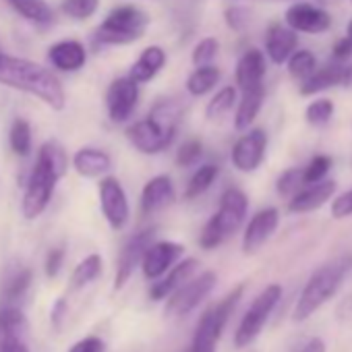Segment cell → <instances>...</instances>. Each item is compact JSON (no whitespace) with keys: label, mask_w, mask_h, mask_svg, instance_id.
<instances>
[{"label":"cell","mask_w":352,"mask_h":352,"mask_svg":"<svg viewBox=\"0 0 352 352\" xmlns=\"http://www.w3.org/2000/svg\"><path fill=\"white\" fill-rule=\"evenodd\" d=\"M65 263V249L63 247H54L48 251L46 255V263H44V272L48 278H56L60 274V267Z\"/></svg>","instance_id":"44"},{"label":"cell","mask_w":352,"mask_h":352,"mask_svg":"<svg viewBox=\"0 0 352 352\" xmlns=\"http://www.w3.org/2000/svg\"><path fill=\"white\" fill-rule=\"evenodd\" d=\"M185 352H197V350H193V348H191V346H189V348H187V350H185Z\"/></svg>","instance_id":"53"},{"label":"cell","mask_w":352,"mask_h":352,"mask_svg":"<svg viewBox=\"0 0 352 352\" xmlns=\"http://www.w3.org/2000/svg\"><path fill=\"white\" fill-rule=\"evenodd\" d=\"M32 124L25 120V118H15L13 124H11V131H9V143H11V149L21 155V157H28L32 153Z\"/></svg>","instance_id":"34"},{"label":"cell","mask_w":352,"mask_h":352,"mask_svg":"<svg viewBox=\"0 0 352 352\" xmlns=\"http://www.w3.org/2000/svg\"><path fill=\"white\" fill-rule=\"evenodd\" d=\"M28 317L15 305H5L0 309V348L15 342H25L28 338Z\"/></svg>","instance_id":"24"},{"label":"cell","mask_w":352,"mask_h":352,"mask_svg":"<svg viewBox=\"0 0 352 352\" xmlns=\"http://www.w3.org/2000/svg\"><path fill=\"white\" fill-rule=\"evenodd\" d=\"M222 79V71L216 65H204V67H195V71L189 75L187 79V91L193 98H201L206 94H210L218 81Z\"/></svg>","instance_id":"29"},{"label":"cell","mask_w":352,"mask_h":352,"mask_svg":"<svg viewBox=\"0 0 352 352\" xmlns=\"http://www.w3.org/2000/svg\"><path fill=\"white\" fill-rule=\"evenodd\" d=\"M199 270V261L195 257L183 259L181 263H174L164 276L157 278V282L151 286L149 290V298L151 300H166L172 292L179 290L187 280H191L195 276V272Z\"/></svg>","instance_id":"18"},{"label":"cell","mask_w":352,"mask_h":352,"mask_svg":"<svg viewBox=\"0 0 352 352\" xmlns=\"http://www.w3.org/2000/svg\"><path fill=\"white\" fill-rule=\"evenodd\" d=\"M0 83L42 100L52 110H63L67 106V94L60 79L34 60L0 52Z\"/></svg>","instance_id":"2"},{"label":"cell","mask_w":352,"mask_h":352,"mask_svg":"<svg viewBox=\"0 0 352 352\" xmlns=\"http://www.w3.org/2000/svg\"><path fill=\"white\" fill-rule=\"evenodd\" d=\"M329 170H331V157L329 155H323V153L315 155L302 168V185H313V183L323 181Z\"/></svg>","instance_id":"38"},{"label":"cell","mask_w":352,"mask_h":352,"mask_svg":"<svg viewBox=\"0 0 352 352\" xmlns=\"http://www.w3.org/2000/svg\"><path fill=\"white\" fill-rule=\"evenodd\" d=\"M218 276L214 272H204L197 278L187 280L179 290L172 292L166 300V315L170 317H185L195 311L216 288Z\"/></svg>","instance_id":"9"},{"label":"cell","mask_w":352,"mask_h":352,"mask_svg":"<svg viewBox=\"0 0 352 352\" xmlns=\"http://www.w3.org/2000/svg\"><path fill=\"white\" fill-rule=\"evenodd\" d=\"M286 67H288L290 77L305 81L317 69V58L311 50H294L290 54V58L286 60Z\"/></svg>","instance_id":"35"},{"label":"cell","mask_w":352,"mask_h":352,"mask_svg":"<svg viewBox=\"0 0 352 352\" xmlns=\"http://www.w3.org/2000/svg\"><path fill=\"white\" fill-rule=\"evenodd\" d=\"M296 32L282 23H272L265 34V54L274 65H286L290 54L296 50Z\"/></svg>","instance_id":"20"},{"label":"cell","mask_w":352,"mask_h":352,"mask_svg":"<svg viewBox=\"0 0 352 352\" xmlns=\"http://www.w3.org/2000/svg\"><path fill=\"white\" fill-rule=\"evenodd\" d=\"M67 170H69V155L65 147L56 139L46 141L38 151V160L32 168V174L23 191L21 212L25 220H36L46 212L54 195L56 183L67 174Z\"/></svg>","instance_id":"1"},{"label":"cell","mask_w":352,"mask_h":352,"mask_svg":"<svg viewBox=\"0 0 352 352\" xmlns=\"http://www.w3.org/2000/svg\"><path fill=\"white\" fill-rule=\"evenodd\" d=\"M302 187V168H288L280 174L276 189L282 197H292Z\"/></svg>","instance_id":"41"},{"label":"cell","mask_w":352,"mask_h":352,"mask_svg":"<svg viewBox=\"0 0 352 352\" xmlns=\"http://www.w3.org/2000/svg\"><path fill=\"white\" fill-rule=\"evenodd\" d=\"M338 185L331 179H323L319 183L313 185H302L288 201V212L290 214H309L319 210L321 206H325L333 193H336Z\"/></svg>","instance_id":"17"},{"label":"cell","mask_w":352,"mask_h":352,"mask_svg":"<svg viewBox=\"0 0 352 352\" xmlns=\"http://www.w3.org/2000/svg\"><path fill=\"white\" fill-rule=\"evenodd\" d=\"M166 60H168V56H166V50L162 46H147L139 54V58L133 63V67L129 71V77L133 81H137L139 85L147 83L164 69Z\"/></svg>","instance_id":"26"},{"label":"cell","mask_w":352,"mask_h":352,"mask_svg":"<svg viewBox=\"0 0 352 352\" xmlns=\"http://www.w3.org/2000/svg\"><path fill=\"white\" fill-rule=\"evenodd\" d=\"M73 168L85 179H96L112 170V157L108 151L98 147H81L73 155Z\"/></svg>","instance_id":"23"},{"label":"cell","mask_w":352,"mask_h":352,"mask_svg":"<svg viewBox=\"0 0 352 352\" xmlns=\"http://www.w3.org/2000/svg\"><path fill=\"white\" fill-rule=\"evenodd\" d=\"M239 102V89L234 85H226L222 87L208 104L206 108V116L208 120H220L222 116H226Z\"/></svg>","instance_id":"33"},{"label":"cell","mask_w":352,"mask_h":352,"mask_svg":"<svg viewBox=\"0 0 352 352\" xmlns=\"http://www.w3.org/2000/svg\"><path fill=\"white\" fill-rule=\"evenodd\" d=\"M183 253H185V247L174 241H153L141 259L143 276L147 280H157L181 259Z\"/></svg>","instance_id":"14"},{"label":"cell","mask_w":352,"mask_h":352,"mask_svg":"<svg viewBox=\"0 0 352 352\" xmlns=\"http://www.w3.org/2000/svg\"><path fill=\"white\" fill-rule=\"evenodd\" d=\"M226 23L232 32H245L251 23V11L245 7H230L226 11Z\"/></svg>","instance_id":"42"},{"label":"cell","mask_w":352,"mask_h":352,"mask_svg":"<svg viewBox=\"0 0 352 352\" xmlns=\"http://www.w3.org/2000/svg\"><path fill=\"white\" fill-rule=\"evenodd\" d=\"M7 5L30 23L50 25L54 21V11L46 0H7Z\"/></svg>","instance_id":"28"},{"label":"cell","mask_w":352,"mask_h":352,"mask_svg":"<svg viewBox=\"0 0 352 352\" xmlns=\"http://www.w3.org/2000/svg\"><path fill=\"white\" fill-rule=\"evenodd\" d=\"M342 85L352 89V67H346V73H344V79H342Z\"/></svg>","instance_id":"50"},{"label":"cell","mask_w":352,"mask_h":352,"mask_svg":"<svg viewBox=\"0 0 352 352\" xmlns=\"http://www.w3.org/2000/svg\"><path fill=\"white\" fill-rule=\"evenodd\" d=\"M245 292V284H239L236 288H232L222 300H218L216 305H212L210 309H206V313L201 315L193 340H191V348L197 352H216L218 342L224 333V327L230 319V315L234 313L236 305L241 302Z\"/></svg>","instance_id":"7"},{"label":"cell","mask_w":352,"mask_h":352,"mask_svg":"<svg viewBox=\"0 0 352 352\" xmlns=\"http://www.w3.org/2000/svg\"><path fill=\"white\" fill-rule=\"evenodd\" d=\"M329 212H331V218H336V220L350 218V216H352V189L346 191V193H342V195H338V197L331 201Z\"/></svg>","instance_id":"43"},{"label":"cell","mask_w":352,"mask_h":352,"mask_svg":"<svg viewBox=\"0 0 352 352\" xmlns=\"http://www.w3.org/2000/svg\"><path fill=\"white\" fill-rule=\"evenodd\" d=\"M346 38H348V42L352 44V19H350V23L346 25Z\"/></svg>","instance_id":"52"},{"label":"cell","mask_w":352,"mask_h":352,"mask_svg":"<svg viewBox=\"0 0 352 352\" xmlns=\"http://www.w3.org/2000/svg\"><path fill=\"white\" fill-rule=\"evenodd\" d=\"M286 25L296 34H323L331 25V17L325 9L311 3H296L286 9Z\"/></svg>","instance_id":"15"},{"label":"cell","mask_w":352,"mask_h":352,"mask_svg":"<svg viewBox=\"0 0 352 352\" xmlns=\"http://www.w3.org/2000/svg\"><path fill=\"white\" fill-rule=\"evenodd\" d=\"M218 174H220V168H218L216 164H204V166H199V168L193 172V176L189 179V183H187L185 199L191 201V199L201 197V195L216 183Z\"/></svg>","instance_id":"31"},{"label":"cell","mask_w":352,"mask_h":352,"mask_svg":"<svg viewBox=\"0 0 352 352\" xmlns=\"http://www.w3.org/2000/svg\"><path fill=\"white\" fill-rule=\"evenodd\" d=\"M149 17L135 5L112 9L96 30V42L102 46H126L145 36Z\"/></svg>","instance_id":"6"},{"label":"cell","mask_w":352,"mask_h":352,"mask_svg":"<svg viewBox=\"0 0 352 352\" xmlns=\"http://www.w3.org/2000/svg\"><path fill=\"white\" fill-rule=\"evenodd\" d=\"M280 226V212L276 208H263L259 210L247 224L243 234V253L253 255L257 253L278 230Z\"/></svg>","instance_id":"16"},{"label":"cell","mask_w":352,"mask_h":352,"mask_svg":"<svg viewBox=\"0 0 352 352\" xmlns=\"http://www.w3.org/2000/svg\"><path fill=\"white\" fill-rule=\"evenodd\" d=\"M98 7H100V0H63V13L75 21H83V19H89L98 13Z\"/></svg>","instance_id":"37"},{"label":"cell","mask_w":352,"mask_h":352,"mask_svg":"<svg viewBox=\"0 0 352 352\" xmlns=\"http://www.w3.org/2000/svg\"><path fill=\"white\" fill-rule=\"evenodd\" d=\"M48 60L58 71L75 73V71L85 67L87 52H85V46L81 42H77V40H63V42H56L54 46H50Z\"/></svg>","instance_id":"22"},{"label":"cell","mask_w":352,"mask_h":352,"mask_svg":"<svg viewBox=\"0 0 352 352\" xmlns=\"http://www.w3.org/2000/svg\"><path fill=\"white\" fill-rule=\"evenodd\" d=\"M220 52V42L216 38H204L195 44L193 48V54H191V60L195 67H204V65H214L216 56Z\"/></svg>","instance_id":"39"},{"label":"cell","mask_w":352,"mask_h":352,"mask_svg":"<svg viewBox=\"0 0 352 352\" xmlns=\"http://www.w3.org/2000/svg\"><path fill=\"white\" fill-rule=\"evenodd\" d=\"M100 274H102V257L98 253L87 255L77 263V267L71 274V290H81L89 286L100 278Z\"/></svg>","instance_id":"32"},{"label":"cell","mask_w":352,"mask_h":352,"mask_svg":"<svg viewBox=\"0 0 352 352\" xmlns=\"http://www.w3.org/2000/svg\"><path fill=\"white\" fill-rule=\"evenodd\" d=\"M69 352H106V344L98 336H87L81 338Z\"/></svg>","instance_id":"45"},{"label":"cell","mask_w":352,"mask_h":352,"mask_svg":"<svg viewBox=\"0 0 352 352\" xmlns=\"http://www.w3.org/2000/svg\"><path fill=\"white\" fill-rule=\"evenodd\" d=\"M181 116L183 106L179 102L162 100L151 108V112L145 118L129 124L124 135L137 151L153 155L170 147V143L176 137V131H179Z\"/></svg>","instance_id":"3"},{"label":"cell","mask_w":352,"mask_h":352,"mask_svg":"<svg viewBox=\"0 0 352 352\" xmlns=\"http://www.w3.org/2000/svg\"><path fill=\"white\" fill-rule=\"evenodd\" d=\"M333 60H340V63H344L346 58H350L352 56V44L348 42V38H342V40H338L336 42V46H333Z\"/></svg>","instance_id":"46"},{"label":"cell","mask_w":352,"mask_h":352,"mask_svg":"<svg viewBox=\"0 0 352 352\" xmlns=\"http://www.w3.org/2000/svg\"><path fill=\"white\" fill-rule=\"evenodd\" d=\"M296 352H327V348H325V342L319 336H313L307 342H302V346H298Z\"/></svg>","instance_id":"47"},{"label":"cell","mask_w":352,"mask_h":352,"mask_svg":"<svg viewBox=\"0 0 352 352\" xmlns=\"http://www.w3.org/2000/svg\"><path fill=\"white\" fill-rule=\"evenodd\" d=\"M350 272H352V253L333 257L327 263L319 265L311 274V278L307 280V284L302 286L296 298V305L292 309V321L300 323L307 321L311 315H315L340 290V286L344 284Z\"/></svg>","instance_id":"4"},{"label":"cell","mask_w":352,"mask_h":352,"mask_svg":"<svg viewBox=\"0 0 352 352\" xmlns=\"http://www.w3.org/2000/svg\"><path fill=\"white\" fill-rule=\"evenodd\" d=\"M265 98V87L263 83L251 89H245L241 100L236 102V114H234V129L236 131H247L255 122Z\"/></svg>","instance_id":"27"},{"label":"cell","mask_w":352,"mask_h":352,"mask_svg":"<svg viewBox=\"0 0 352 352\" xmlns=\"http://www.w3.org/2000/svg\"><path fill=\"white\" fill-rule=\"evenodd\" d=\"M333 110H336V106H333L331 100L319 98V100H315V102H311V104L307 106L305 118H307V122H309L311 126H325V124L331 120Z\"/></svg>","instance_id":"36"},{"label":"cell","mask_w":352,"mask_h":352,"mask_svg":"<svg viewBox=\"0 0 352 352\" xmlns=\"http://www.w3.org/2000/svg\"><path fill=\"white\" fill-rule=\"evenodd\" d=\"M344 73H346V67L340 60H333L325 65L323 69H315L305 81H300V96H315L329 87L342 85Z\"/></svg>","instance_id":"25"},{"label":"cell","mask_w":352,"mask_h":352,"mask_svg":"<svg viewBox=\"0 0 352 352\" xmlns=\"http://www.w3.org/2000/svg\"><path fill=\"white\" fill-rule=\"evenodd\" d=\"M204 155V143L199 139H187L179 151H176V166L181 168H189V166H195Z\"/></svg>","instance_id":"40"},{"label":"cell","mask_w":352,"mask_h":352,"mask_svg":"<svg viewBox=\"0 0 352 352\" xmlns=\"http://www.w3.org/2000/svg\"><path fill=\"white\" fill-rule=\"evenodd\" d=\"M282 286L280 284H270L265 286L255 300L251 302V307L247 309V313L243 315L236 331H234V344L236 348H245L249 346L265 327L267 319L272 317V313L276 311V307L282 300Z\"/></svg>","instance_id":"8"},{"label":"cell","mask_w":352,"mask_h":352,"mask_svg":"<svg viewBox=\"0 0 352 352\" xmlns=\"http://www.w3.org/2000/svg\"><path fill=\"white\" fill-rule=\"evenodd\" d=\"M153 236H155V230L147 228V230H141L126 241V245L122 247L118 261H116V274H114V284H112L114 290L124 288L126 282L133 278L135 270L141 265V259H143L147 247L153 243Z\"/></svg>","instance_id":"13"},{"label":"cell","mask_w":352,"mask_h":352,"mask_svg":"<svg viewBox=\"0 0 352 352\" xmlns=\"http://www.w3.org/2000/svg\"><path fill=\"white\" fill-rule=\"evenodd\" d=\"M267 73V65H265V54L257 48L247 50L239 63H236V71H234V79H236V87L241 91L257 87L263 83V77Z\"/></svg>","instance_id":"21"},{"label":"cell","mask_w":352,"mask_h":352,"mask_svg":"<svg viewBox=\"0 0 352 352\" xmlns=\"http://www.w3.org/2000/svg\"><path fill=\"white\" fill-rule=\"evenodd\" d=\"M313 3L317 5V7H321V9H325V7H331V5H338L340 0H313Z\"/></svg>","instance_id":"51"},{"label":"cell","mask_w":352,"mask_h":352,"mask_svg":"<svg viewBox=\"0 0 352 352\" xmlns=\"http://www.w3.org/2000/svg\"><path fill=\"white\" fill-rule=\"evenodd\" d=\"M32 286V270L23 267V265H15L7 272L5 282H3V298L7 305H11L13 300L21 298L28 288Z\"/></svg>","instance_id":"30"},{"label":"cell","mask_w":352,"mask_h":352,"mask_svg":"<svg viewBox=\"0 0 352 352\" xmlns=\"http://www.w3.org/2000/svg\"><path fill=\"white\" fill-rule=\"evenodd\" d=\"M0 352H30V348H28L25 342H15V344H9L5 348H0Z\"/></svg>","instance_id":"49"},{"label":"cell","mask_w":352,"mask_h":352,"mask_svg":"<svg viewBox=\"0 0 352 352\" xmlns=\"http://www.w3.org/2000/svg\"><path fill=\"white\" fill-rule=\"evenodd\" d=\"M67 300L65 298H58L56 302H54V307H52V313H50V319H52V323L56 325V327H60L63 325V319H65V315H67Z\"/></svg>","instance_id":"48"},{"label":"cell","mask_w":352,"mask_h":352,"mask_svg":"<svg viewBox=\"0 0 352 352\" xmlns=\"http://www.w3.org/2000/svg\"><path fill=\"white\" fill-rule=\"evenodd\" d=\"M265 151H267V133L263 129H247V133L241 135L232 145L230 160L239 172L249 174L263 164Z\"/></svg>","instance_id":"11"},{"label":"cell","mask_w":352,"mask_h":352,"mask_svg":"<svg viewBox=\"0 0 352 352\" xmlns=\"http://www.w3.org/2000/svg\"><path fill=\"white\" fill-rule=\"evenodd\" d=\"M174 199H176V191H174L172 179L168 174H157L145 183L141 191V212L145 216L155 214L168 208L170 204H174Z\"/></svg>","instance_id":"19"},{"label":"cell","mask_w":352,"mask_h":352,"mask_svg":"<svg viewBox=\"0 0 352 352\" xmlns=\"http://www.w3.org/2000/svg\"><path fill=\"white\" fill-rule=\"evenodd\" d=\"M98 193H100V208L106 222L110 224L112 230H122L131 218V206L120 181L114 179V176H104L100 181Z\"/></svg>","instance_id":"10"},{"label":"cell","mask_w":352,"mask_h":352,"mask_svg":"<svg viewBox=\"0 0 352 352\" xmlns=\"http://www.w3.org/2000/svg\"><path fill=\"white\" fill-rule=\"evenodd\" d=\"M249 212V197L239 187H228L220 197L218 212L208 220L201 230L199 245L206 251L218 249L226 239H230L245 222Z\"/></svg>","instance_id":"5"},{"label":"cell","mask_w":352,"mask_h":352,"mask_svg":"<svg viewBox=\"0 0 352 352\" xmlns=\"http://www.w3.org/2000/svg\"><path fill=\"white\" fill-rule=\"evenodd\" d=\"M139 102V83L133 81L129 75L116 77L106 91V108L112 122L120 124L131 118Z\"/></svg>","instance_id":"12"}]
</instances>
